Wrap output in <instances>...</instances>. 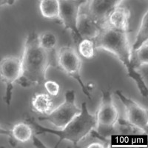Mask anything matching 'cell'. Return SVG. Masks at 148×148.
<instances>
[{"instance_id": "cell-19", "label": "cell", "mask_w": 148, "mask_h": 148, "mask_svg": "<svg viewBox=\"0 0 148 148\" xmlns=\"http://www.w3.org/2000/svg\"><path fill=\"white\" fill-rule=\"evenodd\" d=\"M113 131L114 133L123 135H138L145 133L141 130L128 122L126 119L119 118L113 127Z\"/></svg>"}, {"instance_id": "cell-5", "label": "cell", "mask_w": 148, "mask_h": 148, "mask_svg": "<svg viewBox=\"0 0 148 148\" xmlns=\"http://www.w3.org/2000/svg\"><path fill=\"white\" fill-rule=\"evenodd\" d=\"M98 133L105 136L114 133L113 127L119 118V111L110 90H102L101 101L95 114Z\"/></svg>"}, {"instance_id": "cell-22", "label": "cell", "mask_w": 148, "mask_h": 148, "mask_svg": "<svg viewBox=\"0 0 148 148\" xmlns=\"http://www.w3.org/2000/svg\"><path fill=\"white\" fill-rule=\"evenodd\" d=\"M0 135H5V136H7L10 137V142L12 143V135H11V131L10 130H8L5 129V128L2 127V126H0Z\"/></svg>"}, {"instance_id": "cell-20", "label": "cell", "mask_w": 148, "mask_h": 148, "mask_svg": "<svg viewBox=\"0 0 148 148\" xmlns=\"http://www.w3.org/2000/svg\"><path fill=\"white\" fill-rule=\"evenodd\" d=\"M78 51L80 55L85 59H90L94 57L96 49L92 39H82L78 44Z\"/></svg>"}, {"instance_id": "cell-7", "label": "cell", "mask_w": 148, "mask_h": 148, "mask_svg": "<svg viewBox=\"0 0 148 148\" xmlns=\"http://www.w3.org/2000/svg\"><path fill=\"white\" fill-rule=\"evenodd\" d=\"M21 75V57L6 56L0 59V80L5 84L4 101L10 105L12 100L14 84L16 82Z\"/></svg>"}, {"instance_id": "cell-21", "label": "cell", "mask_w": 148, "mask_h": 148, "mask_svg": "<svg viewBox=\"0 0 148 148\" xmlns=\"http://www.w3.org/2000/svg\"><path fill=\"white\" fill-rule=\"evenodd\" d=\"M43 85L49 95L52 96H56L59 94L60 86L56 82L52 81V80H47V81L44 82Z\"/></svg>"}, {"instance_id": "cell-11", "label": "cell", "mask_w": 148, "mask_h": 148, "mask_svg": "<svg viewBox=\"0 0 148 148\" xmlns=\"http://www.w3.org/2000/svg\"><path fill=\"white\" fill-rule=\"evenodd\" d=\"M130 16L131 12L129 8L121 6V5H119L110 13L104 27L129 32Z\"/></svg>"}, {"instance_id": "cell-8", "label": "cell", "mask_w": 148, "mask_h": 148, "mask_svg": "<svg viewBox=\"0 0 148 148\" xmlns=\"http://www.w3.org/2000/svg\"><path fill=\"white\" fill-rule=\"evenodd\" d=\"M124 0H86L81 5L79 13L86 14L101 28L105 25L107 18L112 10Z\"/></svg>"}, {"instance_id": "cell-12", "label": "cell", "mask_w": 148, "mask_h": 148, "mask_svg": "<svg viewBox=\"0 0 148 148\" xmlns=\"http://www.w3.org/2000/svg\"><path fill=\"white\" fill-rule=\"evenodd\" d=\"M77 29L82 39H93L99 34L101 28L86 14L79 13Z\"/></svg>"}, {"instance_id": "cell-17", "label": "cell", "mask_w": 148, "mask_h": 148, "mask_svg": "<svg viewBox=\"0 0 148 148\" xmlns=\"http://www.w3.org/2000/svg\"><path fill=\"white\" fill-rule=\"evenodd\" d=\"M148 41V11L146 10L143 17L141 18V25L137 32L136 40L132 45L133 53L135 50H136L142 43Z\"/></svg>"}, {"instance_id": "cell-15", "label": "cell", "mask_w": 148, "mask_h": 148, "mask_svg": "<svg viewBox=\"0 0 148 148\" xmlns=\"http://www.w3.org/2000/svg\"><path fill=\"white\" fill-rule=\"evenodd\" d=\"M39 10L45 18L59 22V0H40Z\"/></svg>"}, {"instance_id": "cell-10", "label": "cell", "mask_w": 148, "mask_h": 148, "mask_svg": "<svg viewBox=\"0 0 148 148\" xmlns=\"http://www.w3.org/2000/svg\"><path fill=\"white\" fill-rule=\"evenodd\" d=\"M116 93L125 106L127 121L141 130L145 133H147V110L141 107L139 104L130 98L127 97L125 94H123L121 91L116 90Z\"/></svg>"}, {"instance_id": "cell-24", "label": "cell", "mask_w": 148, "mask_h": 148, "mask_svg": "<svg viewBox=\"0 0 148 148\" xmlns=\"http://www.w3.org/2000/svg\"><path fill=\"white\" fill-rule=\"evenodd\" d=\"M16 0H0V8L5 5H14Z\"/></svg>"}, {"instance_id": "cell-23", "label": "cell", "mask_w": 148, "mask_h": 148, "mask_svg": "<svg viewBox=\"0 0 148 148\" xmlns=\"http://www.w3.org/2000/svg\"><path fill=\"white\" fill-rule=\"evenodd\" d=\"M88 148H103L105 147L104 146V144L99 143V142H92V143L89 144V145L87 146Z\"/></svg>"}, {"instance_id": "cell-4", "label": "cell", "mask_w": 148, "mask_h": 148, "mask_svg": "<svg viewBox=\"0 0 148 148\" xmlns=\"http://www.w3.org/2000/svg\"><path fill=\"white\" fill-rule=\"evenodd\" d=\"M82 59L76 49L71 46H64L56 52V67L75 79L81 87L83 93L91 100L90 92L82 79Z\"/></svg>"}, {"instance_id": "cell-18", "label": "cell", "mask_w": 148, "mask_h": 148, "mask_svg": "<svg viewBox=\"0 0 148 148\" xmlns=\"http://www.w3.org/2000/svg\"><path fill=\"white\" fill-rule=\"evenodd\" d=\"M133 62L136 69L148 64V41L141 45L133 53Z\"/></svg>"}, {"instance_id": "cell-3", "label": "cell", "mask_w": 148, "mask_h": 148, "mask_svg": "<svg viewBox=\"0 0 148 148\" xmlns=\"http://www.w3.org/2000/svg\"><path fill=\"white\" fill-rule=\"evenodd\" d=\"M81 109V113L75 116L64 128L56 130L42 127L31 117L26 118L25 121L34 128L36 134L50 133L58 136L59 139L56 147L59 145L64 140L71 141L74 145H77L79 141L92 133L96 127V116L90 113L86 102L82 104Z\"/></svg>"}, {"instance_id": "cell-9", "label": "cell", "mask_w": 148, "mask_h": 148, "mask_svg": "<svg viewBox=\"0 0 148 148\" xmlns=\"http://www.w3.org/2000/svg\"><path fill=\"white\" fill-rule=\"evenodd\" d=\"M86 0H59V22L65 29L71 31L75 44L82 39L77 29L79 8Z\"/></svg>"}, {"instance_id": "cell-1", "label": "cell", "mask_w": 148, "mask_h": 148, "mask_svg": "<svg viewBox=\"0 0 148 148\" xmlns=\"http://www.w3.org/2000/svg\"><path fill=\"white\" fill-rule=\"evenodd\" d=\"M50 67H56V52L49 53L39 45L38 34L31 32L24 43L21 75L16 82L22 88L40 85L46 80Z\"/></svg>"}, {"instance_id": "cell-13", "label": "cell", "mask_w": 148, "mask_h": 148, "mask_svg": "<svg viewBox=\"0 0 148 148\" xmlns=\"http://www.w3.org/2000/svg\"><path fill=\"white\" fill-rule=\"evenodd\" d=\"M31 109L34 112L42 115L48 114L53 109V101L50 95L46 93H37L31 99Z\"/></svg>"}, {"instance_id": "cell-2", "label": "cell", "mask_w": 148, "mask_h": 148, "mask_svg": "<svg viewBox=\"0 0 148 148\" xmlns=\"http://www.w3.org/2000/svg\"><path fill=\"white\" fill-rule=\"evenodd\" d=\"M92 41L96 50L108 51L118 58L126 68L128 77L135 82L142 96L147 97L148 94L147 86L141 73L135 67L133 50L128 32L104 27L101 28L99 34Z\"/></svg>"}, {"instance_id": "cell-6", "label": "cell", "mask_w": 148, "mask_h": 148, "mask_svg": "<svg viewBox=\"0 0 148 148\" xmlns=\"http://www.w3.org/2000/svg\"><path fill=\"white\" fill-rule=\"evenodd\" d=\"M82 109L76 104V92L73 90H67L64 94V102L53 109L48 114L38 118L39 121H48L58 129H62L78 114Z\"/></svg>"}, {"instance_id": "cell-16", "label": "cell", "mask_w": 148, "mask_h": 148, "mask_svg": "<svg viewBox=\"0 0 148 148\" xmlns=\"http://www.w3.org/2000/svg\"><path fill=\"white\" fill-rule=\"evenodd\" d=\"M39 45L42 48L49 53H56V48L58 44L56 36L51 31H44L38 35Z\"/></svg>"}, {"instance_id": "cell-14", "label": "cell", "mask_w": 148, "mask_h": 148, "mask_svg": "<svg viewBox=\"0 0 148 148\" xmlns=\"http://www.w3.org/2000/svg\"><path fill=\"white\" fill-rule=\"evenodd\" d=\"M10 131L13 139L21 143H25L34 138L33 127L26 121H21L16 124Z\"/></svg>"}]
</instances>
